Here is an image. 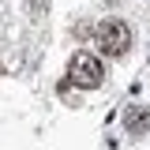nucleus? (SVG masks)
I'll use <instances>...</instances> for the list:
<instances>
[{"mask_svg": "<svg viewBox=\"0 0 150 150\" xmlns=\"http://www.w3.org/2000/svg\"><path fill=\"white\" fill-rule=\"evenodd\" d=\"M68 79H71L75 86H83V90H98V86H101V79H105L101 60L90 56V53H75L71 64H68Z\"/></svg>", "mask_w": 150, "mask_h": 150, "instance_id": "obj_1", "label": "nucleus"}, {"mask_svg": "<svg viewBox=\"0 0 150 150\" xmlns=\"http://www.w3.org/2000/svg\"><path fill=\"white\" fill-rule=\"evenodd\" d=\"M128 45H131V30L120 19H105V23L98 26V49L105 56H124Z\"/></svg>", "mask_w": 150, "mask_h": 150, "instance_id": "obj_2", "label": "nucleus"}, {"mask_svg": "<svg viewBox=\"0 0 150 150\" xmlns=\"http://www.w3.org/2000/svg\"><path fill=\"white\" fill-rule=\"evenodd\" d=\"M124 128H128L131 135H146L150 131V109L146 105H131V109L124 112Z\"/></svg>", "mask_w": 150, "mask_h": 150, "instance_id": "obj_3", "label": "nucleus"}]
</instances>
